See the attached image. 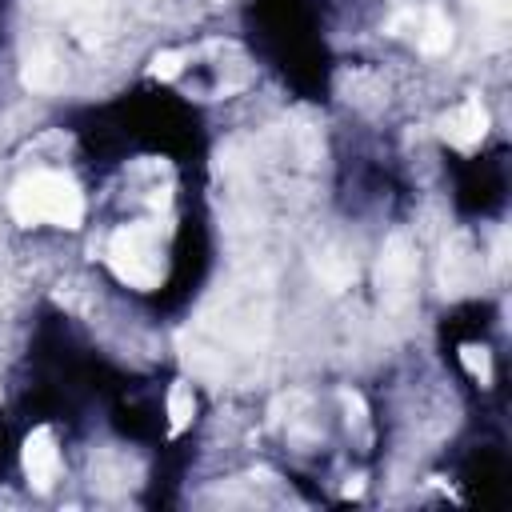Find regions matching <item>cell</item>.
I'll use <instances>...</instances> for the list:
<instances>
[{
  "label": "cell",
  "instance_id": "cell-1",
  "mask_svg": "<svg viewBox=\"0 0 512 512\" xmlns=\"http://www.w3.org/2000/svg\"><path fill=\"white\" fill-rule=\"evenodd\" d=\"M88 200L80 184L60 168H32L24 172L8 192V216L20 228H52V232H76L84 224Z\"/></svg>",
  "mask_w": 512,
  "mask_h": 512
},
{
  "label": "cell",
  "instance_id": "cell-2",
  "mask_svg": "<svg viewBox=\"0 0 512 512\" xmlns=\"http://www.w3.org/2000/svg\"><path fill=\"white\" fill-rule=\"evenodd\" d=\"M20 472L28 480L32 492H52L64 476V448L56 440V432L48 424L32 428L20 444Z\"/></svg>",
  "mask_w": 512,
  "mask_h": 512
},
{
  "label": "cell",
  "instance_id": "cell-3",
  "mask_svg": "<svg viewBox=\"0 0 512 512\" xmlns=\"http://www.w3.org/2000/svg\"><path fill=\"white\" fill-rule=\"evenodd\" d=\"M440 132L448 144L456 148H476L488 132V108L480 96H464L456 104H448V112L440 116Z\"/></svg>",
  "mask_w": 512,
  "mask_h": 512
},
{
  "label": "cell",
  "instance_id": "cell-4",
  "mask_svg": "<svg viewBox=\"0 0 512 512\" xmlns=\"http://www.w3.org/2000/svg\"><path fill=\"white\" fill-rule=\"evenodd\" d=\"M164 412H168L172 432H184V428L196 420V388H192L188 380H172L168 400H164Z\"/></svg>",
  "mask_w": 512,
  "mask_h": 512
},
{
  "label": "cell",
  "instance_id": "cell-5",
  "mask_svg": "<svg viewBox=\"0 0 512 512\" xmlns=\"http://www.w3.org/2000/svg\"><path fill=\"white\" fill-rule=\"evenodd\" d=\"M472 4H476L484 16H504V12H508V0H472Z\"/></svg>",
  "mask_w": 512,
  "mask_h": 512
},
{
  "label": "cell",
  "instance_id": "cell-6",
  "mask_svg": "<svg viewBox=\"0 0 512 512\" xmlns=\"http://www.w3.org/2000/svg\"><path fill=\"white\" fill-rule=\"evenodd\" d=\"M0 304H4V284H0Z\"/></svg>",
  "mask_w": 512,
  "mask_h": 512
}]
</instances>
